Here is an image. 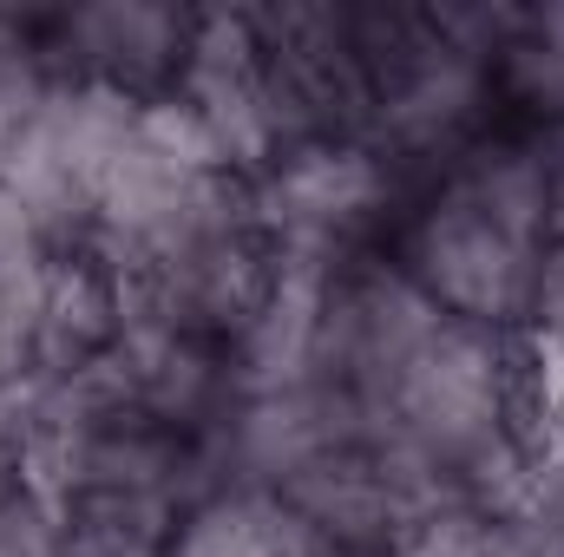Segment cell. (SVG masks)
<instances>
[{"instance_id":"2","label":"cell","mask_w":564,"mask_h":557,"mask_svg":"<svg viewBox=\"0 0 564 557\" xmlns=\"http://www.w3.org/2000/svg\"><path fill=\"white\" fill-rule=\"evenodd\" d=\"M257 230L270 256H302L322 270H348L361 237L394 204V171L368 144H308L276 157L257 184Z\"/></svg>"},{"instance_id":"5","label":"cell","mask_w":564,"mask_h":557,"mask_svg":"<svg viewBox=\"0 0 564 557\" xmlns=\"http://www.w3.org/2000/svg\"><path fill=\"white\" fill-rule=\"evenodd\" d=\"M394 557H506V545L492 518H479L473 505H446L421 525H408L394 538Z\"/></svg>"},{"instance_id":"1","label":"cell","mask_w":564,"mask_h":557,"mask_svg":"<svg viewBox=\"0 0 564 557\" xmlns=\"http://www.w3.org/2000/svg\"><path fill=\"white\" fill-rule=\"evenodd\" d=\"M545 256H552V243H532V237L506 230L499 217H486L453 184H433V197L401 230V263L394 270L414 282L440 315L506 335L519 321L532 328Z\"/></svg>"},{"instance_id":"4","label":"cell","mask_w":564,"mask_h":557,"mask_svg":"<svg viewBox=\"0 0 564 557\" xmlns=\"http://www.w3.org/2000/svg\"><path fill=\"white\" fill-rule=\"evenodd\" d=\"M164 557H276L270 499L263 492H217V499L191 505L177 518Z\"/></svg>"},{"instance_id":"6","label":"cell","mask_w":564,"mask_h":557,"mask_svg":"<svg viewBox=\"0 0 564 557\" xmlns=\"http://www.w3.org/2000/svg\"><path fill=\"white\" fill-rule=\"evenodd\" d=\"M0 557H66V518L40 492H13L0 505Z\"/></svg>"},{"instance_id":"3","label":"cell","mask_w":564,"mask_h":557,"mask_svg":"<svg viewBox=\"0 0 564 557\" xmlns=\"http://www.w3.org/2000/svg\"><path fill=\"white\" fill-rule=\"evenodd\" d=\"M40 53L53 79H99L132 99L177 92L197 13L177 7H144V0H99V7H66L40 26Z\"/></svg>"},{"instance_id":"7","label":"cell","mask_w":564,"mask_h":557,"mask_svg":"<svg viewBox=\"0 0 564 557\" xmlns=\"http://www.w3.org/2000/svg\"><path fill=\"white\" fill-rule=\"evenodd\" d=\"M66 557H164V545L126 538V532H99V525H66Z\"/></svg>"}]
</instances>
